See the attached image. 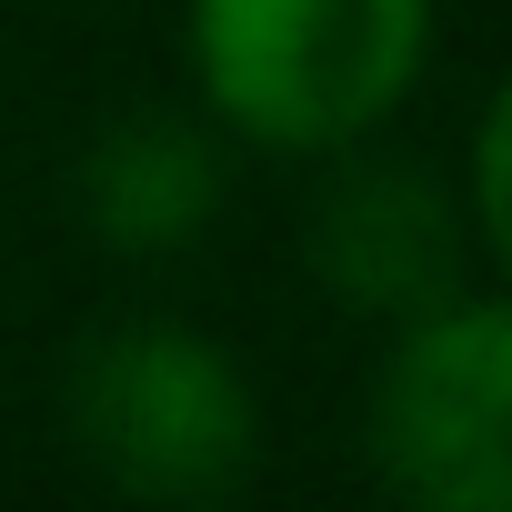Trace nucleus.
Segmentation results:
<instances>
[{
	"mask_svg": "<svg viewBox=\"0 0 512 512\" xmlns=\"http://www.w3.org/2000/svg\"><path fill=\"white\" fill-rule=\"evenodd\" d=\"M181 41L221 131L262 151H352L412 101L432 0H181Z\"/></svg>",
	"mask_w": 512,
	"mask_h": 512,
	"instance_id": "nucleus-1",
	"label": "nucleus"
},
{
	"mask_svg": "<svg viewBox=\"0 0 512 512\" xmlns=\"http://www.w3.org/2000/svg\"><path fill=\"white\" fill-rule=\"evenodd\" d=\"M61 422L81 462L131 502H221L262 452L241 362L191 322H111L71 352Z\"/></svg>",
	"mask_w": 512,
	"mask_h": 512,
	"instance_id": "nucleus-2",
	"label": "nucleus"
},
{
	"mask_svg": "<svg viewBox=\"0 0 512 512\" xmlns=\"http://www.w3.org/2000/svg\"><path fill=\"white\" fill-rule=\"evenodd\" d=\"M362 452L422 512H512V312L492 292H452L392 332Z\"/></svg>",
	"mask_w": 512,
	"mask_h": 512,
	"instance_id": "nucleus-3",
	"label": "nucleus"
},
{
	"mask_svg": "<svg viewBox=\"0 0 512 512\" xmlns=\"http://www.w3.org/2000/svg\"><path fill=\"white\" fill-rule=\"evenodd\" d=\"M462 262H472V221L412 161H362L312 201V272L352 312L412 322L462 292Z\"/></svg>",
	"mask_w": 512,
	"mask_h": 512,
	"instance_id": "nucleus-4",
	"label": "nucleus"
},
{
	"mask_svg": "<svg viewBox=\"0 0 512 512\" xmlns=\"http://www.w3.org/2000/svg\"><path fill=\"white\" fill-rule=\"evenodd\" d=\"M221 191H231L221 181V141L201 121H181V111L111 121L81 151V171H71V211L111 251H181L191 231H211Z\"/></svg>",
	"mask_w": 512,
	"mask_h": 512,
	"instance_id": "nucleus-5",
	"label": "nucleus"
}]
</instances>
